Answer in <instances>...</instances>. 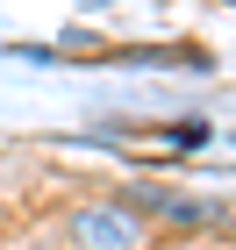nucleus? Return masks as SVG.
Masks as SVG:
<instances>
[{
  "label": "nucleus",
  "instance_id": "nucleus-1",
  "mask_svg": "<svg viewBox=\"0 0 236 250\" xmlns=\"http://www.w3.org/2000/svg\"><path fill=\"white\" fill-rule=\"evenodd\" d=\"M64 243L72 250H136L143 243V214H129L122 200H86L64 214Z\"/></svg>",
  "mask_w": 236,
  "mask_h": 250
},
{
  "label": "nucleus",
  "instance_id": "nucleus-2",
  "mask_svg": "<svg viewBox=\"0 0 236 250\" xmlns=\"http://www.w3.org/2000/svg\"><path fill=\"white\" fill-rule=\"evenodd\" d=\"M122 208H129V214L150 208V214H172V222H215V214H222L215 200H186V193H165V186H136Z\"/></svg>",
  "mask_w": 236,
  "mask_h": 250
}]
</instances>
